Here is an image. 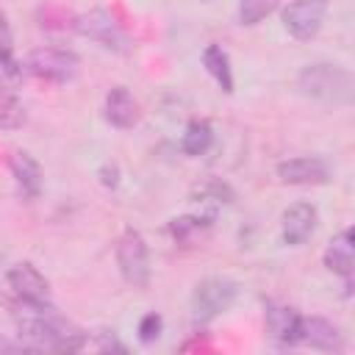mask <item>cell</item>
I'll return each instance as SVG.
<instances>
[{
	"label": "cell",
	"instance_id": "cell-1",
	"mask_svg": "<svg viewBox=\"0 0 355 355\" xmlns=\"http://www.w3.org/2000/svg\"><path fill=\"white\" fill-rule=\"evenodd\" d=\"M19 338L31 349H58V352H78L86 344V333L78 330L72 322L53 313V308H31L17 319Z\"/></svg>",
	"mask_w": 355,
	"mask_h": 355
},
{
	"label": "cell",
	"instance_id": "cell-2",
	"mask_svg": "<svg viewBox=\"0 0 355 355\" xmlns=\"http://www.w3.org/2000/svg\"><path fill=\"white\" fill-rule=\"evenodd\" d=\"M297 89L324 105H349L355 94V80L352 72L341 64L330 61H316L300 69L297 75Z\"/></svg>",
	"mask_w": 355,
	"mask_h": 355
},
{
	"label": "cell",
	"instance_id": "cell-3",
	"mask_svg": "<svg viewBox=\"0 0 355 355\" xmlns=\"http://www.w3.org/2000/svg\"><path fill=\"white\" fill-rule=\"evenodd\" d=\"M72 28L80 36L97 42L100 47H105L111 53H130L133 50V36L119 22V17L114 11H108V8H100V6L97 8H89L86 14L75 17Z\"/></svg>",
	"mask_w": 355,
	"mask_h": 355
},
{
	"label": "cell",
	"instance_id": "cell-4",
	"mask_svg": "<svg viewBox=\"0 0 355 355\" xmlns=\"http://www.w3.org/2000/svg\"><path fill=\"white\" fill-rule=\"evenodd\" d=\"M25 72H31L33 78L47 80V83H69L80 72V58H78V53H72L67 47L42 44L25 55Z\"/></svg>",
	"mask_w": 355,
	"mask_h": 355
},
{
	"label": "cell",
	"instance_id": "cell-5",
	"mask_svg": "<svg viewBox=\"0 0 355 355\" xmlns=\"http://www.w3.org/2000/svg\"><path fill=\"white\" fill-rule=\"evenodd\" d=\"M116 266L133 288H147L150 283V250L136 227H125L116 239Z\"/></svg>",
	"mask_w": 355,
	"mask_h": 355
},
{
	"label": "cell",
	"instance_id": "cell-6",
	"mask_svg": "<svg viewBox=\"0 0 355 355\" xmlns=\"http://www.w3.org/2000/svg\"><path fill=\"white\" fill-rule=\"evenodd\" d=\"M239 297V286L230 277H205L191 291V316L197 322H211L225 313Z\"/></svg>",
	"mask_w": 355,
	"mask_h": 355
},
{
	"label": "cell",
	"instance_id": "cell-7",
	"mask_svg": "<svg viewBox=\"0 0 355 355\" xmlns=\"http://www.w3.org/2000/svg\"><path fill=\"white\" fill-rule=\"evenodd\" d=\"M327 17V0H291L288 6H283L280 19L283 28L288 31V36H294L297 42H308L313 39Z\"/></svg>",
	"mask_w": 355,
	"mask_h": 355
},
{
	"label": "cell",
	"instance_id": "cell-8",
	"mask_svg": "<svg viewBox=\"0 0 355 355\" xmlns=\"http://www.w3.org/2000/svg\"><path fill=\"white\" fill-rule=\"evenodd\" d=\"M8 286L11 291L31 308H53V294H50V283L47 277L28 261L14 263L8 269Z\"/></svg>",
	"mask_w": 355,
	"mask_h": 355
},
{
	"label": "cell",
	"instance_id": "cell-9",
	"mask_svg": "<svg viewBox=\"0 0 355 355\" xmlns=\"http://www.w3.org/2000/svg\"><path fill=\"white\" fill-rule=\"evenodd\" d=\"M277 178L288 186H322L330 180V166L319 155H297L277 164Z\"/></svg>",
	"mask_w": 355,
	"mask_h": 355
},
{
	"label": "cell",
	"instance_id": "cell-10",
	"mask_svg": "<svg viewBox=\"0 0 355 355\" xmlns=\"http://www.w3.org/2000/svg\"><path fill=\"white\" fill-rule=\"evenodd\" d=\"M297 344H308L311 349H322V352H341L344 333L338 330V324H333L324 316H300Z\"/></svg>",
	"mask_w": 355,
	"mask_h": 355
},
{
	"label": "cell",
	"instance_id": "cell-11",
	"mask_svg": "<svg viewBox=\"0 0 355 355\" xmlns=\"http://www.w3.org/2000/svg\"><path fill=\"white\" fill-rule=\"evenodd\" d=\"M316 222H319V214L311 202H294L280 216V236H283L286 244L300 247L313 236Z\"/></svg>",
	"mask_w": 355,
	"mask_h": 355
},
{
	"label": "cell",
	"instance_id": "cell-12",
	"mask_svg": "<svg viewBox=\"0 0 355 355\" xmlns=\"http://www.w3.org/2000/svg\"><path fill=\"white\" fill-rule=\"evenodd\" d=\"M103 116H105L108 125H114V128H119V130H130V128H136L139 119H141V105H139V100L130 94V89L114 86V89L105 94Z\"/></svg>",
	"mask_w": 355,
	"mask_h": 355
},
{
	"label": "cell",
	"instance_id": "cell-13",
	"mask_svg": "<svg viewBox=\"0 0 355 355\" xmlns=\"http://www.w3.org/2000/svg\"><path fill=\"white\" fill-rule=\"evenodd\" d=\"M8 169H11V178H14V183H17V191H19L25 200H36V197L42 194V180H44V175H42L39 161H36L31 153H25V150L11 153Z\"/></svg>",
	"mask_w": 355,
	"mask_h": 355
},
{
	"label": "cell",
	"instance_id": "cell-14",
	"mask_svg": "<svg viewBox=\"0 0 355 355\" xmlns=\"http://www.w3.org/2000/svg\"><path fill=\"white\" fill-rule=\"evenodd\" d=\"M324 266H327L333 275L344 277V283L349 286V280H352V266H355V239H352V230H349V227H344L338 236L330 239V244H327V250H324Z\"/></svg>",
	"mask_w": 355,
	"mask_h": 355
},
{
	"label": "cell",
	"instance_id": "cell-15",
	"mask_svg": "<svg viewBox=\"0 0 355 355\" xmlns=\"http://www.w3.org/2000/svg\"><path fill=\"white\" fill-rule=\"evenodd\" d=\"M266 333L272 341L277 344H286V347H294L297 344V327H300V313L291 308V305H277V302H269L266 305Z\"/></svg>",
	"mask_w": 355,
	"mask_h": 355
},
{
	"label": "cell",
	"instance_id": "cell-16",
	"mask_svg": "<svg viewBox=\"0 0 355 355\" xmlns=\"http://www.w3.org/2000/svg\"><path fill=\"white\" fill-rule=\"evenodd\" d=\"M202 67H205V72L214 78V83H216L225 94L233 92V86H236V80H233V67H230V55H227V50H225L222 44H208V47L202 50Z\"/></svg>",
	"mask_w": 355,
	"mask_h": 355
},
{
	"label": "cell",
	"instance_id": "cell-17",
	"mask_svg": "<svg viewBox=\"0 0 355 355\" xmlns=\"http://www.w3.org/2000/svg\"><path fill=\"white\" fill-rule=\"evenodd\" d=\"M214 144V128L208 119H191L180 136V150L189 155V158H197V155H205Z\"/></svg>",
	"mask_w": 355,
	"mask_h": 355
},
{
	"label": "cell",
	"instance_id": "cell-18",
	"mask_svg": "<svg viewBox=\"0 0 355 355\" xmlns=\"http://www.w3.org/2000/svg\"><path fill=\"white\" fill-rule=\"evenodd\" d=\"M25 122V105L14 92V80L0 78V130H17Z\"/></svg>",
	"mask_w": 355,
	"mask_h": 355
},
{
	"label": "cell",
	"instance_id": "cell-19",
	"mask_svg": "<svg viewBox=\"0 0 355 355\" xmlns=\"http://www.w3.org/2000/svg\"><path fill=\"white\" fill-rule=\"evenodd\" d=\"M211 227V216H180L169 222V233L178 244H191Z\"/></svg>",
	"mask_w": 355,
	"mask_h": 355
},
{
	"label": "cell",
	"instance_id": "cell-20",
	"mask_svg": "<svg viewBox=\"0 0 355 355\" xmlns=\"http://www.w3.org/2000/svg\"><path fill=\"white\" fill-rule=\"evenodd\" d=\"M280 0H239V22L252 28L258 22H263L275 8H277Z\"/></svg>",
	"mask_w": 355,
	"mask_h": 355
},
{
	"label": "cell",
	"instance_id": "cell-21",
	"mask_svg": "<svg viewBox=\"0 0 355 355\" xmlns=\"http://www.w3.org/2000/svg\"><path fill=\"white\" fill-rule=\"evenodd\" d=\"M197 194L205 202H230L233 200V189L222 180H205L202 186H197Z\"/></svg>",
	"mask_w": 355,
	"mask_h": 355
},
{
	"label": "cell",
	"instance_id": "cell-22",
	"mask_svg": "<svg viewBox=\"0 0 355 355\" xmlns=\"http://www.w3.org/2000/svg\"><path fill=\"white\" fill-rule=\"evenodd\" d=\"M0 61L17 64V58H14V31H11V22H8V14L3 11V6H0Z\"/></svg>",
	"mask_w": 355,
	"mask_h": 355
},
{
	"label": "cell",
	"instance_id": "cell-23",
	"mask_svg": "<svg viewBox=\"0 0 355 355\" xmlns=\"http://www.w3.org/2000/svg\"><path fill=\"white\" fill-rule=\"evenodd\" d=\"M161 330H164V319H161L158 313H144V316L139 319V327H136L141 344H153V341L161 336Z\"/></svg>",
	"mask_w": 355,
	"mask_h": 355
},
{
	"label": "cell",
	"instance_id": "cell-24",
	"mask_svg": "<svg viewBox=\"0 0 355 355\" xmlns=\"http://www.w3.org/2000/svg\"><path fill=\"white\" fill-rule=\"evenodd\" d=\"M100 183L105 189H116L119 186V166L116 164H103L100 166Z\"/></svg>",
	"mask_w": 355,
	"mask_h": 355
},
{
	"label": "cell",
	"instance_id": "cell-25",
	"mask_svg": "<svg viewBox=\"0 0 355 355\" xmlns=\"http://www.w3.org/2000/svg\"><path fill=\"white\" fill-rule=\"evenodd\" d=\"M97 347H100V349H105V352H108V349H119V352H125V344H119L114 333H100Z\"/></svg>",
	"mask_w": 355,
	"mask_h": 355
},
{
	"label": "cell",
	"instance_id": "cell-26",
	"mask_svg": "<svg viewBox=\"0 0 355 355\" xmlns=\"http://www.w3.org/2000/svg\"><path fill=\"white\" fill-rule=\"evenodd\" d=\"M19 349H31L22 338L19 341H8V338H0V352H19Z\"/></svg>",
	"mask_w": 355,
	"mask_h": 355
}]
</instances>
